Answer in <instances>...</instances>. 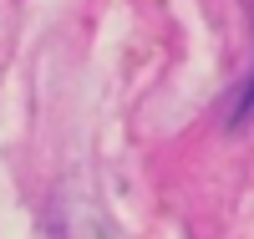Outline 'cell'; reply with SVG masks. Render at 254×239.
I'll return each mask as SVG.
<instances>
[]
</instances>
